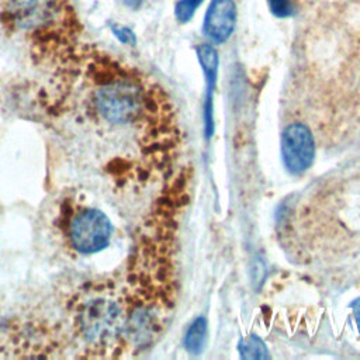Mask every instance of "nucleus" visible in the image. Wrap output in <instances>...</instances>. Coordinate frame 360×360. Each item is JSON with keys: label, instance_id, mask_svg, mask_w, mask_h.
<instances>
[{"label": "nucleus", "instance_id": "nucleus-10", "mask_svg": "<svg viewBox=\"0 0 360 360\" xmlns=\"http://www.w3.org/2000/svg\"><path fill=\"white\" fill-rule=\"evenodd\" d=\"M110 28H111V32L114 34V37L125 44V45H135L136 44V37L134 34V31L125 25H120V24H110Z\"/></svg>", "mask_w": 360, "mask_h": 360}, {"label": "nucleus", "instance_id": "nucleus-8", "mask_svg": "<svg viewBox=\"0 0 360 360\" xmlns=\"http://www.w3.org/2000/svg\"><path fill=\"white\" fill-rule=\"evenodd\" d=\"M204 0H179L174 7V15L179 22H187L193 18L195 10Z\"/></svg>", "mask_w": 360, "mask_h": 360}, {"label": "nucleus", "instance_id": "nucleus-11", "mask_svg": "<svg viewBox=\"0 0 360 360\" xmlns=\"http://www.w3.org/2000/svg\"><path fill=\"white\" fill-rule=\"evenodd\" d=\"M352 308H353V315H354L356 323H357L359 330H360V298L356 300V301L352 304Z\"/></svg>", "mask_w": 360, "mask_h": 360}, {"label": "nucleus", "instance_id": "nucleus-5", "mask_svg": "<svg viewBox=\"0 0 360 360\" xmlns=\"http://www.w3.org/2000/svg\"><path fill=\"white\" fill-rule=\"evenodd\" d=\"M197 59L205 76V103H204V131L207 139L211 138L214 132V89L218 77V52L210 44H201L197 46Z\"/></svg>", "mask_w": 360, "mask_h": 360}, {"label": "nucleus", "instance_id": "nucleus-1", "mask_svg": "<svg viewBox=\"0 0 360 360\" xmlns=\"http://www.w3.org/2000/svg\"><path fill=\"white\" fill-rule=\"evenodd\" d=\"M128 302L110 283H90L70 304L72 330L89 356H115L125 345Z\"/></svg>", "mask_w": 360, "mask_h": 360}, {"label": "nucleus", "instance_id": "nucleus-3", "mask_svg": "<svg viewBox=\"0 0 360 360\" xmlns=\"http://www.w3.org/2000/svg\"><path fill=\"white\" fill-rule=\"evenodd\" d=\"M280 149L284 166L290 173L307 172L315 158V141L311 129L302 122L287 125L281 134Z\"/></svg>", "mask_w": 360, "mask_h": 360}, {"label": "nucleus", "instance_id": "nucleus-9", "mask_svg": "<svg viewBox=\"0 0 360 360\" xmlns=\"http://www.w3.org/2000/svg\"><path fill=\"white\" fill-rule=\"evenodd\" d=\"M267 4L271 14L278 18H285L295 13V7L291 0H267Z\"/></svg>", "mask_w": 360, "mask_h": 360}, {"label": "nucleus", "instance_id": "nucleus-12", "mask_svg": "<svg viewBox=\"0 0 360 360\" xmlns=\"http://www.w3.org/2000/svg\"><path fill=\"white\" fill-rule=\"evenodd\" d=\"M121 3H124L127 7H131V8H138L142 3V0H120Z\"/></svg>", "mask_w": 360, "mask_h": 360}, {"label": "nucleus", "instance_id": "nucleus-6", "mask_svg": "<svg viewBox=\"0 0 360 360\" xmlns=\"http://www.w3.org/2000/svg\"><path fill=\"white\" fill-rule=\"evenodd\" d=\"M207 342V319L204 316H198L193 321V323L188 326L186 338H184V346L188 353L198 354L202 352Z\"/></svg>", "mask_w": 360, "mask_h": 360}, {"label": "nucleus", "instance_id": "nucleus-2", "mask_svg": "<svg viewBox=\"0 0 360 360\" xmlns=\"http://www.w3.org/2000/svg\"><path fill=\"white\" fill-rule=\"evenodd\" d=\"M63 233L72 250L79 255H94L110 245L112 224L103 211L79 205L65 217Z\"/></svg>", "mask_w": 360, "mask_h": 360}, {"label": "nucleus", "instance_id": "nucleus-7", "mask_svg": "<svg viewBox=\"0 0 360 360\" xmlns=\"http://www.w3.org/2000/svg\"><path fill=\"white\" fill-rule=\"evenodd\" d=\"M239 354L242 359H267L270 357L266 343L256 335H250L249 338H243L238 345Z\"/></svg>", "mask_w": 360, "mask_h": 360}, {"label": "nucleus", "instance_id": "nucleus-4", "mask_svg": "<svg viewBox=\"0 0 360 360\" xmlns=\"http://www.w3.org/2000/svg\"><path fill=\"white\" fill-rule=\"evenodd\" d=\"M236 24V6L233 0H211L204 17L202 31L215 44L225 42Z\"/></svg>", "mask_w": 360, "mask_h": 360}]
</instances>
